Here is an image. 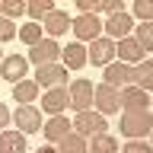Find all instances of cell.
<instances>
[{
	"label": "cell",
	"instance_id": "cell-1",
	"mask_svg": "<svg viewBox=\"0 0 153 153\" xmlns=\"http://www.w3.org/2000/svg\"><path fill=\"white\" fill-rule=\"evenodd\" d=\"M150 131H153L150 112H124L121 115V134L128 140H143Z\"/></svg>",
	"mask_w": 153,
	"mask_h": 153
},
{
	"label": "cell",
	"instance_id": "cell-2",
	"mask_svg": "<svg viewBox=\"0 0 153 153\" xmlns=\"http://www.w3.org/2000/svg\"><path fill=\"white\" fill-rule=\"evenodd\" d=\"M115 61V42L112 38H93V45H89V51H86V64H96V67H108Z\"/></svg>",
	"mask_w": 153,
	"mask_h": 153
},
{
	"label": "cell",
	"instance_id": "cell-3",
	"mask_svg": "<svg viewBox=\"0 0 153 153\" xmlns=\"http://www.w3.org/2000/svg\"><path fill=\"white\" fill-rule=\"evenodd\" d=\"M35 83L48 86V89H64L67 86V67L61 64H42L35 70Z\"/></svg>",
	"mask_w": 153,
	"mask_h": 153
},
{
	"label": "cell",
	"instance_id": "cell-4",
	"mask_svg": "<svg viewBox=\"0 0 153 153\" xmlns=\"http://www.w3.org/2000/svg\"><path fill=\"white\" fill-rule=\"evenodd\" d=\"M70 29L76 32V42H93V38L102 35V22L96 13H80L76 22H70Z\"/></svg>",
	"mask_w": 153,
	"mask_h": 153
},
{
	"label": "cell",
	"instance_id": "cell-5",
	"mask_svg": "<svg viewBox=\"0 0 153 153\" xmlns=\"http://www.w3.org/2000/svg\"><path fill=\"white\" fill-rule=\"evenodd\" d=\"M93 105L99 115H115L118 108H121V102H118V89L108 83H102L99 89H93Z\"/></svg>",
	"mask_w": 153,
	"mask_h": 153
},
{
	"label": "cell",
	"instance_id": "cell-6",
	"mask_svg": "<svg viewBox=\"0 0 153 153\" xmlns=\"http://www.w3.org/2000/svg\"><path fill=\"white\" fill-rule=\"evenodd\" d=\"M70 128H76V134L80 137H96V134H105V115L99 112H76V124H70Z\"/></svg>",
	"mask_w": 153,
	"mask_h": 153
},
{
	"label": "cell",
	"instance_id": "cell-7",
	"mask_svg": "<svg viewBox=\"0 0 153 153\" xmlns=\"http://www.w3.org/2000/svg\"><path fill=\"white\" fill-rule=\"evenodd\" d=\"M67 96H70V108L89 112V105H93V83L89 80H74L70 89H67Z\"/></svg>",
	"mask_w": 153,
	"mask_h": 153
},
{
	"label": "cell",
	"instance_id": "cell-8",
	"mask_svg": "<svg viewBox=\"0 0 153 153\" xmlns=\"http://www.w3.org/2000/svg\"><path fill=\"white\" fill-rule=\"evenodd\" d=\"M118 102L124 105V112H150V99L137 86H124L121 93H118Z\"/></svg>",
	"mask_w": 153,
	"mask_h": 153
},
{
	"label": "cell",
	"instance_id": "cell-9",
	"mask_svg": "<svg viewBox=\"0 0 153 153\" xmlns=\"http://www.w3.org/2000/svg\"><path fill=\"white\" fill-rule=\"evenodd\" d=\"M115 57H121V64H128V67H134V64H140V61H147V54L140 51V45H137L131 35L115 42Z\"/></svg>",
	"mask_w": 153,
	"mask_h": 153
},
{
	"label": "cell",
	"instance_id": "cell-10",
	"mask_svg": "<svg viewBox=\"0 0 153 153\" xmlns=\"http://www.w3.org/2000/svg\"><path fill=\"white\" fill-rule=\"evenodd\" d=\"M57 54H61V48H57L54 38H42L38 45H32V51H29V61L42 67V64H54Z\"/></svg>",
	"mask_w": 153,
	"mask_h": 153
},
{
	"label": "cell",
	"instance_id": "cell-11",
	"mask_svg": "<svg viewBox=\"0 0 153 153\" xmlns=\"http://www.w3.org/2000/svg\"><path fill=\"white\" fill-rule=\"evenodd\" d=\"M0 76L7 80V83H22L26 80V57L22 54H10V57H3V64H0Z\"/></svg>",
	"mask_w": 153,
	"mask_h": 153
},
{
	"label": "cell",
	"instance_id": "cell-12",
	"mask_svg": "<svg viewBox=\"0 0 153 153\" xmlns=\"http://www.w3.org/2000/svg\"><path fill=\"white\" fill-rule=\"evenodd\" d=\"M13 121H16L26 134L42 131V115H38V108H32V105H19L16 112H13Z\"/></svg>",
	"mask_w": 153,
	"mask_h": 153
},
{
	"label": "cell",
	"instance_id": "cell-13",
	"mask_svg": "<svg viewBox=\"0 0 153 153\" xmlns=\"http://www.w3.org/2000/svg\"><path fill=\"white\" fill-rule=\"evenodd\" d=\"M42 29L48 32V38H57V35H64L67 29H70V16H67L64 10H51V13L42 19Z\"/></svg>",
	"mask_w": 153,
	"mask_h": 153
},
{
	"label": "cell",
	"instance_id": "cell-14",
	"mask_svg": "<svg viewBox=\"0 0 153 153\" xmlns=\"http://www.w3.org/2000/svg\"><path fill=\"white\" fill-rule=\"evenodd\" d=\"M131 16L128 13H115V16H108V22H105V38H128L131 35Z\"/></svg>",
	"mask_w": 153,
	"mask_h": 153
},
{
	"label": "cell",
	"instance_id": "cell-15",
	"mask_svg": "<svg viewBox=\"0 0 153 153\" xmlns=\"http://www.w3.org/2000/svg\"><path fill=\"white\" fill-rule=\"evenodd\" d=\"M42 108H45L48 115H61L64 108H70V96H67V89H48V93L42 96Z\"/></svg>",
	"mask_w": 153,
	"mask_h": 153
},
{
	"label": "cell",
	"instance_id": "cell-16",
	"mask_svg": "<svg viewBox=\"0 0 153 153\" xmlns=\"http://www.w3.org/2000/svg\"><path fill=\"white\" fill-rule=\"evenodd\" d=\"M131 70L134 67H128V64H121V61H112V64L105 67V83L108 86H131Z\"/></svg>",
	"mask_w": 153,
	"mask_h": 153
},
{
	"label": "cell",
	"instance_id": "cell-17",
	"mask_svg": "<svg viewBox=\"0 0 153 153\" xmlns=\"http://www.w3.org/2000/svg\"><path fill=\"white\" fill-rule=\"evenodd\" d=\"M42 131H45L48 143H57L61 137H67V134H70V121H67L64 115H51V121H48Z\"/></svg>",
	"mask_w": 153,
	"mask_h": 153
},
{
	"label": "cell",
	"instance_id": "cell-18",
	"mask_svg": "<svg viewBox=\"0 0 153 153\" xmlns=\"http://www.w3.org/2000/svg\"><path fill=\"white\" fill-rule=\"evenodd\" d=\"M0 153H26L22 131H0Z\"/></svg>",
	"mask_w": 153,
	"mask_h": 153
},
{
	"label": "cell",
	"instance_id": "cell-19",
	"mask_svg": "<svg viewBox=\"0 0 153 153\" xmlns=\"http://www.w3.org/2000/svg\"><path fill=\"white\" fill-rule=\"evenodd\" d=\"M131 86H137V89H143V93L153 86V64H150V61L134 64V70H131Z\"/></svg>",
	"mask_w": 153,
	"mask_h": 153
},
{
	"label": "cell",
	"instance_id": "cell-20",
	"mask_svg": "<svg viewBox=\"0 0 153 153\" xmlns=\"http://www.w3.org/2000/svg\"><path fill=\"white\" fill-rule=\"evenodd\" d=\"M61 54H64V64L70 67V70H80V67L86 64V48L80 45V42H74V45L61 48Z\"/></svg>",
	"mask_w": 153,
	"mask_h": 153
},
{
	"label": "cell",
	"instance_id": "cell-21",
	"mask_svg": "<svg viewBox=\"0 0 153 153\" xmlns=\"http://www.w3.org/2000/svg\"><path fill=\"white\" fill-rule=\"evenodd\" d=\"M35 96H38V83H35V80H22V83L13 86V99H16V102H22V105L35 102Z\"/></svg>",
	"mask_w": 153,
	"mask_h": 153
},
{
	"label": "cell",
	"instance_id": "cell-22",
	"mask_svg": "<svg viewBox=\"0 0 153 153\" xmlns=\"http://www.w3.org/2000/svg\"><path fill=\"white\" fill-rule=\"evenodd\" d=\"M57 153H86V140H83L76 131H70L67 137L57 140Z\"/></svg>",
	"mask_w": 153,
	"mask_h": 153
},
{
	"label": "cell",
	"instance_id": "cell-23",
	"mask_svg": "<svg viewBox=\"0 0 153 153\" xmlns=\"http://www.w3.org/2000/svg\"><path fill=\"white\" fill-rule=\"evenodd\" d=\"M131 38L140 45L143 54H147V51H153V22H140V26H137V32H134Z\"/></svg>",
	"mask_w": 153,
	"mask_h": 153
},
{
	"label": "cell",
	"instance_id": "cell-24",
	"mask_svg": "<svg viewBox=\"0 0 153 153\" xmlns=\"http://www.w3.org/2000/svg\"><path fill=\"white\" fill-rule=\"evenodd\" d=\"M19 38L26 42V45H38L42 38H45V29H42V22H29V26L19 29Z\"/></svg>",
	"mask_w": 153,
	"mask_h": 153
},
{
	"label": "cell",
	"instance_id": "cell-25",
	"mask_svg": "<svg viewBox=\"0 0 153 153\" xmlns=\"http://www.w3.org/2000/svg\"><path fill=\"white\" fill-rule=\"evenodd\" d=\"M51 10H54V7H51V0H32V3H26V13L32 16V22H42Z\"/></svg>",
	"mask_w": 153,
	"mask_h": 153
},
{
	"label": "cell",
	"instance_id": "cell-26",
	"mask_svg": "<svg viewBox=\"0 0 153 153\" xmlns=\"http://www.w3.org/2000/svg\"><path fill=\"white\" fill-rule=\"evenodd\" d=\"M93 153H118L115 137H112V134H96V137H93Z\"/></svg>",
	"mask_w": 153,
	"mask_h": 153
},
{
	"label": "cell",
	"instance_id": "cell-27",
	"mask_svg": "<svg viewBox=\"0 0 153 153\" xmlns=\"http://www.w3.org/2000/svg\"><path fill=\"white\" fill-rule=\"evenodd\" d=\"M0 13H3L7 19L22 16V13H26V3H19V0H3V3H0Z\"/></svg>",
	"mask_w": 153,
	"mask_h": 153
},
{
	"label": "cell",
	"instance_id": "cell-28",
	"mask_svg": "<svg viewBox=\"0 0 153 153\" xmlns=\"http://www.w3.org/2000/svg\"><path fill=\"white\" fill-rule=\"evenodd\" d=\"M16 35H19V29L13 26V19L0 16V45H3V42H10V38H16Z\"/></svg>",
	"mask_w": 153,
	"mask_h": 153
},
{
	"label": "cell",
	"instance_id": "cell-29",
	"mask_svg": "<svg viewBox=\"0 0 153 153\" xmlns=\"http://www.w3.org/2000/svg\"><path fill=\"white\" fill-rule=\"evenodd\" d=\"M134 16L143 19V22H150V19H153V7L147 3V0H137V3H134Z\"/></svg>",
	"mask_w": 153,
	"mask_h": 153
},
{
	"label": "cell",
	"instance_id": "cell-30",
	"mask_svg": "<svg viewBox=\"0 0 153 153\" xmlns=\"http://www.w3.org/2000/svg\"><path fill=\"white\" fill-rule=\"evenodd\" d=\"M99 10H105L108 16H115V13H124L121 0H99Z\"/></svg>",
	"mask_w": 153,
	"mask_h": 153
},
{
	"label": "cell",
	"instance_id": "cell-31",
	"mask_svg": "<svg viewBox=\"0 0 153 153\" xmlns=\"http://www.w3.org/2000/svg\"><path fill=\"white\" fill-rule=\"evenodd\" d=\"M124 153H153V150H150V143H143V140H128Z\"/></svg>",
	"mask_w": 153,
	"mask_h": 153
},
{
	"label": "cell",
	"instance_id": "cell-32",
	"mask_svg": "<svg viewBox=\"0 0 153 153\" xmlns=\"http://www.w3.org/2000/svg\"><path fill=\"white\" fill-rule=\"evenodd\" d=\"M76 7L83 13H93V10H99V0H76Z\"/></svg>",
	"mask_w": 153,
	"mask_h": 153
},
{
	"label": "cell",
	"instance_id": "cell-33",
	"mask_svg": "<svg viewBox=\"0 0 153 153\" xmlns=\"http://www.w3.org/2000/svg\"><path fill=\"white\" fill-rule=\"evenodd\" d=\"M10 118H13V115H10V108L0 102V128H7V121H10Z\"/></svg>",
	"mask_w": 153,
	"mask_h": 153
},
{
	"label": "cell",
	"instance_id": "cell-34",
	"mask_svg": "<svg viewBox=\"0 0 153 153\" xmlns=\"http://www.w3.org/2000/svg\"><path fill=\"white\" fill-rule=\"evenodd\" d=\"M35 153H57V147H54V143H45V147H42V150H35Z\"/></svg>",
	"mask_w": 153,
	"mask_h": 153
},
{
	"label": "cell",
	"instance_id": "cell-35",
	"mask_svg": "<svg viewBox=\"0 0 153 153\" xmlns=\"http://www.w3.org/2000/svg\"><path fill=\"white\" fill-rule=\"evenodd\" d=\"M0 64H3V51H0Z\"/></svg>",
	"mask_w": 153,
	"mask_h": 153
}]
</instances>
